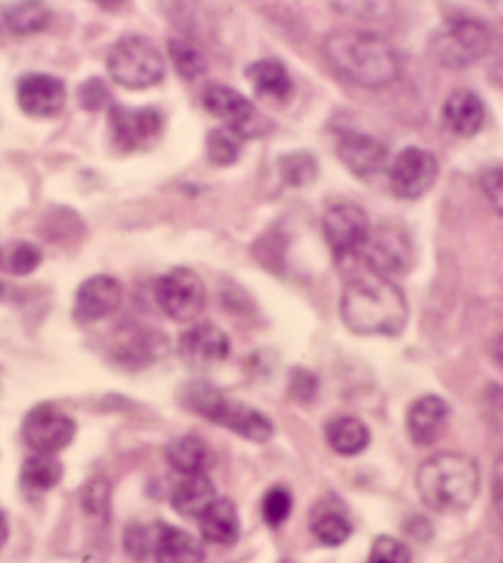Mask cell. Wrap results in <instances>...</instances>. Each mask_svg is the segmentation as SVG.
Masks as SVG:
<instances>
[{
	"label": "cell",
	"mask_w": 503,
	"mask_h": 563,
	"mask_svg": "<svg viewBox=\"0 0 503 563\" xmlns=\"http://www.w3.org/2000/svg\"><path fill=\"white\" fill-rule=\"evenodd\" d=\"M344 325L356 335L395 338L407 325V300L391 278L373 271L354 276L342 294Z\"/></svg>",
	"instance_id": "1"
},
{
	"label": "cell",
	"mask_w": 503,
	"mask_h": 563,
	"mask_svg": "<svg viewBox=\"0 0 503 563\" xmlns=\"http://www.w3.org/2000/svg\"><path fill=\"white\" fill-rule=\"evenodd\" d=\"M324 59L349 85L383 89L401 77V57L393 45L366 30H337L324 40Z\"/></svg>",
	"instance_id": "2"
},
{
	"label": "cell",
	"mask_w": 503,
	"mask_h": 563,
	"mask_svg": "<svg viewBox=\"0 0 503 563\" xmlns=\"http://www.w3.org/2000/svg\"><path fill=\"white\" fill-rule=\"evenodd\" d=\"M415 483L427 509L437 515L465 512L479 497V463L465 453H437L421 465Z\"/></svg>",
	"instance_id": "3"
},
{
	"label": "cell",
	"mask_w": 503,
	"mask_h": 563,
	"mask_svg": "<svg viewBox=\"0 0 503 563\" xmlns=\"http://www.w3.org/2000/svg\"><path fill=\"white\" fill-rule=\"evenodd\" d=\"M185 409L202 416L206 421H214L226 431H234L236 435L246 438L250 443H268L272 438V421L266 419L264 413L256 411L238 399H228L212 384L197 382L187 384L182 391Z\"/></svg>",
	"instance_id": "4"
},
{
	"label": "cell",
	"mask_w": 503,
	"mask_h": 563,
	"mask_svg": "<svg viewBox=\"0 0 503 563\" xmlns=\"http://www.w3.org/2000/svg\"><path fill=\"white\" fill-rule=\"evenodd\" d=\"M109 77L119 87L141 91L157 87L165 79V57L148 37L125 35L107 55Z\"/></svg>",
	"instance_id": "5"
},
{
	"label": "cell",
	"mask_w": 503,
	"mask_h": 563,
	"mask_svg": "<svg viewBox=\"0 0 503 563\" xmlns=\"http://www.w3.org/2000/svg\"><path fill=\"white\" fill-rule=\"evenodd\" d=\"M491 49V33L484 23L471 18H457L429 40V57L439 67L467 69L484 59Z\"/></svg>",
	"instance_id": "6"
},
{
	"label": "cell",
	"mask_w": 503,
	"mask_h": 563,
	"mask_svg": "<svg viewBox=\"0 0 503 563\" xmlns=\"http://www.w3.org/2000/svg\"><path fill=\"white\" fill-rule=\"evenodd\" d=\"M202 103L214 119L222 121L224 129L236 133L241 141L260 139V135L268 131V121L264 113L256 109V103L232 87H224V85L204 87Z\"/></svg>",
	"instance_id": "7"
},
{
	"label": "cell",
	"mask_w": 503,
	"mask_h": 563,
	"mask_svg": "<svg viewBox=\"0 0 503 563\" xmlns=\"http://www.w3.org/2000/svg\"><path fill=\"white\" fill-rule=\"evenodd\" d=\"M359 254L364 258V264L369 266L373 274L393 278L405 274V271H411L415 249L411 234H407L401 224L383 222L379 227H371L369 239H366Z\"/></svg>",
	"instance_id": "8"
},
{
	"label": "cell",
	"mask_w": 503,
	"mask_h": 563,
	"mask_svg": "<svg viewBox=\"0 0 503 563\" xmlns=\"http://www.w3.org/2000/svg\"><path fill=\"white\" fill-rule=\"evenodd\" d=\"M155 300L167 318L192 322L206 306V288L192 268H172L157 278Z\"/></svg>",
	"instance_id": "9"
},
{
	"label": "cell",
	"mask_w": 503,
	"mask_h": 563,
	"mask_svg": "<svg viewBox=\"0 0 503 563\" xmlns=\"http://www.w3.org/2000/svg\"><path fill=\"white\" fill-rule=\"evenodd\" d=\"M109 131L111 141L121 153L148 151L160 141L165 131V117L160 109L143 107L128 109L121 103H113L109 109Z\"/></svg>",
	"instance_id": "10"
},
{
	"label": "cell",
	"mask_w": 503,
	"mask_h": 563,
	"mask_svg": "<svg viewBox=\"0 0 503 563\" xmlns=\"http://www.w3.org/2000/svg\"><path fill=\"white\" fill-rule=\"evenodd\" d=\"M385 170L395 197H401V200H421L437 183L439 163L429 151L411 145V148L398 153Z\"/></svg>",
	"instance_id": "11"
},
{
	"label": "cell",
	"mask_w": 503,
	"mask_h": 563,
	"mask_svg": "<svg viewBox=\"0 0 503 563\" xmlns=\"http://www.w3.org/2000/svg\"><path fill=\"white\" fill-rule=\"evenodd\" d=\"M77 423L55 404H40L25 416L23 438L40 455H57L75 441Z\"/></svg>",
	"instance_id": "12"
},
{
	"label": "cell",
	"mask_w": 503,
	"mask_h": 563,
	"mask_svg": "<svg viewBox=\"0 0 503 563\" xmlns=\"http://www.w3.org/2000/svg\"><path fill=\"white\" fill-rule=\"evenodd\" d=\"M322 232L332 254L337 258L356 256L364 249L366 239H369L371 224L369 217L354 202H339L332 205L322 217Z\"/></svg>",
	"instance_id": "13"
},
{
	"label": "cell",
	"mask_w": 503,
	"mask_h": 563,
	"mask_svg": "<svg viewBox=\"0 0 503 563\" xmlns=\"http://www.w3.org/2000/svg\"><path fill=\"white\" fill-rule=\"evenodd\" d=\"M177 352L192 372H209L228 360L232 340L214 322H197V325L182 332Z\"/></svg>",
	"instance_id": "14"
},
{
	"label": "cell",
	"mask_w": 503,
	"mask_h": 563,
	"mask_svg": "<svg viewBox=\"0 0 503 563\" xmlns=\"http://www.w3.org/2000/svg\"><path fill=\"white\" fill-rule=\"evenodd\" d=\"M18 107L33 119H52L65 109L67 103V87L65 81L42 75V71H30L18 79L15 87Z\"/></svg>",
	"instance_id": "15"
},
{
	"label": "cell",
	"mask_w": 503,
	"mask_h": 563,
	"mask_svg": "<svg viewBox=\"0 0 503 563\" xmlns=\"http://www.w3.org/2000/svg\"><path fill=\"white\" fill-rule=\"evenodd\" d=\"M123 306V286L113 276H91L77 288L75 310L71 316L79 325H91V322L107 320Z\"/></svg>",
	"instance_id": "16"
},
{
	"label": "cell",
	"mask_w": 503,
	"mask_h": 563,
	"mask_svg": "<svg viewBox=\"0 0 503 563\" xmlns=\"http://www.w3.org/2000/svg\"><path fill=\"white\" fill-rule=\"evenodd\" d=\"M337 155L344 168H347L359 180H373L388 168V151L366 133H342L337 141Z\"/></svg>",
	"instance_id": "17"
},
{
	"label": "cell",
	"mask_w": 503,
	"mask_h": 563,
	"mask_svg": "<svg viewBox=\"0 0 503 563\" xmlns=\"http://www.w3.org/2000/svg\"><path fill=\"white\" fill-rule=\"evenodd\" d=\"M167 352V340L155 330L125 328L111 345V357L128 369H143Z\"/></svg>",
	"instance_id": "18"
},
{
	"label": "cell",
	"mask_w": 503,
	"mask_h": 563,
	"mask_svg": "<svg viewBox=\"0 0 503 563\" xmlns=\"http://www.w3.org/2000/svg\"><path fill=\"white\" fill-rule=\"evenodd\" d=\"M449 419V406L439 399V396H421V399H415L411 404V409H407V435H411V441L415 445H433L439 435H443L445 426Z\"/></svg>",
	"instance_id": "19"
},
{
	"label": "cell",
	"mask_w": 503,
	"mask_h": 563,
	"mask_svg": "<svg viewBox=\"0 0 503 563\" xmlns=\"http://www.w3.org/2000/svg\"><path fill=\"white\" fill-rule=\"evenodd\" d=\"M443 121L447 131H452L459 139H471L481 129H484L487 121V109L484 101H481L479 93L471 89H455L445 99L443 107Z\"/></svg>",
	"instance_id": "20"
},
{
	"label": "cell",
	"mask_w": 503,
	"mask_h": 563,
	"mask_svg": "<svg viewBox=\"0 0 503 563\" xmlns=\"http://www.w3.org/2000/svg\"><path fill=\"white\" fill-rule=\"evenodd\" d=\"M155 563H204V549L190 531L157 521Z\"/></svg>",
	"instance_id": "21"
},
{
	"label": "cell",
	"mask_w": 503,
	"mask_h": 563,
	"mask_svg": "<svg viewBox=\"0 0 503 563\" xmlns=\"http://www.w3.org/2000/svg\"><path fill=\"white\" fill-rule=\"evenodd\" d=\"M216 499V487L206 473L182 475L180 483L172 489L175 512L187 519H199Z\"/></svg>",
	"instance_id": "22"
},
{
	"label": "cell",
	"mask_w": 503,
	"mask_h": 563,
	"mask_svg": "<svg viewBox=\"0 0 503 563\" xmlns=\"http://www.w3.org/2000/svg\"><path fill=\"white\" fill-rule=\"evenodd\" d=\"M246 77L254 85L258 97L272 103H286L292 97V79L280 59H258L246 69Z\"/></svg>",
	"instance_id": "23"
},
{
	"label": "cell",
	"mask_w": 503,
	"mask_h": 563,
	"mask_svg": "<svg viewBox=\"0 0 503 563\" xmlns=\"http://www.w3.org/2000/svg\"><path fill=\"white\" fill-rule=\"evenodd\" d=\"M199 529L209 544L216 547H234L241 534V519L234 503L228 499H214V505L199 517Z\"/></svg>",
	"instance_id": "24"
},
{
	"label": "cell",
	"mask_w": 503,
	"mask_h": 563,
	"mask_svg": "<svg viewBox=\"0 0 503 563\" xmlns=\"http://www.w3.org/2000/svg\"><path fill=\"white\" fill-rule=\"evenodd\" d=\"M324 435H327L332 451L339 455H359L371 443L369 426L356 416H339V419L329 421Z\"/></svg>",
	"instance_id": "25"
},
{
	"label": "cell",
	"mask_w": 503,
	"mask_h": 563,
	"mask_svg": "<svg viewBox=\"0 0 503 563\" xmlns=\"http://www.w3.org/2000/svg\"><path fill=\"white\" fill-rule=\"evenodd\" d=\"M52 10L45 0H15L5 5L3 23L13 35H35L49 25Z\"/></svg>",
	"instance_id": "26"
},
{
	"label": "cell",
	"mask_w": 503,
	"mask_h": 563,
	"mask_svg": "<svg viewBox=\"0 0 503 563\" xmlns=\"http://www.w3.org/2000/svg\"><path fill=\"white\" fill-rule=\"evenodd\" d=\"M62 475H65V471H62V463L55 455L35 453L33 457H27L23 471H20V485L33 495H45L62 483Z\"/></svg>",
	"instance_id": "27"
},
{
	"label": "cell",
	"mask_w": 503,
	"mask_h": 563,
	"mask_svg": "<svg viewBox=\"0 0 503 563\" xmlns=\"http://www.w3.org/2000/svg\"><path fill=\"white\" fill-rule=\"evenodd\" d=\"M167 463L180 475L204 473L209 465V448L199 435H182L167 445Z\"/></svg>",
	"instance_id": "28"
},
{
	"label": "cell",
	"mask_w": 503,
	"mask_h": 563,
	"mask_svg": "<svg viewBox=\"0 0 503 563\" xmlns=\"http://www.w3.org/2000/svg\"><path fill=\"white\" fill-rule=\"evenodd\" d=\"M312 537L324 547H342L351 537V521L342 509H317L312 517Z\"/></svg>",
	"instance_id": "29"
},
{
	"label": "cell",
	"mask_w": 503,
	"mask_h": 563,
	"mask_svg": "<svg viewBox=\"0 0 503 563\" xmlns=\"http://www.w3.org/2000/svg\"><path fill=\"white\" fill-rule=\"evenodd\" d=\"M278 173L282 177V183L290 187H308L317 180L320 163L312 153H305V151L288 153L278 161Z\"/></svg>",
	"instance_id": "30"
},
{
	"label": "cell",
	"mask_w": 503,
	"mask_h": 563,
	"mask_svg": "<svg viewBox=\"0 0 503 563\" xmlns=\"http://www.w3.org/2000/svg\"><path fill=\"white\" fill-rule=\"evenodd\" d=\"M241 151H244V141H241L236 133H232L224 126L209 131L206 135L209 163L219 165V168H226V165H234L241 158Z\"/></svg>",
	"instance_id": "31"
},
{
	"label": "cell",
	"mask_w": 503,
	"mask_h": 563,
	"mask_svg": "<svg viewBox=\"0 0 503 563\" xmlns=\"http://www.w3.org/2000/svg\"><path fill=\"white\" fill-rule=\"evenodd\" d=\"M42 264L40 246L30 242H15L5 249H0V268L10 271L15 276H27Z\"/></svg>",
	"instance_id": "32"
},
{
	"label": "cell",
	"mask_w": 503,
	"mask_h": 563,
	"mask_svg": "<svg viewBox=\"0 0 503 563\" xmlns=\"http://www.w3.org/2000/svg\"><path fill=\"white\" fill-rule=\"evenodd\" d=\"M167 49H170L175 69L180 71L185 79H197L206 71L204 55L199 52V47H194L192 43H187V40L175 37V40H170V43H167Z\"/></svg>",
	"instance_id": "33"
},
{
	"label": "cell",
	"mask_w": 503,
	"mask_h": 563,
	"mask_svg": "<svg viewBox=\"0 0 503 563\" xmlns=\"http://www.w3.org/2000/svg\"><path fill=\"white\" fill-rule=\"evenodd\" d=\"M260 512H264V521L270 529H280L292 515L290 489L282 485L270 487L264 497V505H260Z\"/></svg>",
	"instance_id": "34"
},
{
	"label": "cell",
	"mask_w": 503,
	"mask_h": 563,
	"mask_svg": "<svg viewBox=\"0 0 503 563\" xmlns=\"http://www.w3.org/2000/svg\"><path fill=\"white\" fill-rule=\"evenodd\" d=\"M155 537H157V521L155 525H131L125 529L123 544L128 556L135 561H145L153 559V549H155Z\"/></svg>",
	"instance_id": "35"
},
{
	"label": "cell",
	"mask_w": 503,
	"mask_h": 563,
	"mask_svg": "<svg viewBox=\"0 0 503 563\" xmlns=\"http://www.w3.org/2000/svg\"><path fill=\"white\" fill-rule=\"evenodd\" d=\"M369 563H411V549L393 537H379L371 547Z\"/></svg>",
	"instance_id": "36"
},
{
	"label": "cell",
	"mask_w": 503,
	"mask_h": 563,
	"mask_svg": "<svg viewBox=\"0 0 503 563\" xmlns=\"http://www.w3.org/2000/svg\"><path fill=\"white\" fill-rule=\"evenodd\" d=\"M342 13L366 20H379L391 10V0H332Z\"/></svg>",
	"instance_id": "37"
},
{
	"label": "cell",
	"mask_w": 503,
	"mask_h": 563,
	"mask_svg": "<svg viewBox=\"0 0 503 563\" xmlns=\"http://www.w3.org/2000/svg\"><path fill=\"white\" fill-rule=\"evenodd\" d=\"M79 103L87 111H99L109 103V89L103 85V79L91 77L79 87Z\"/></svg>",
	"instance_id": "38"
},
{
	"label": "cell",
	"mask_w": 503,
	"mask_h": 563,
	"mask_svg": "<svg viewBox=\"0 0 503 563\" xmlns=\"http://www.w3.org/2000/svg\"><path fill=\"white\" fill-rule=\"evenodd\" d=\"M479 185H481V192H484L487 200L491 202V207H494V210L503 217V165L481 175Z\"/></svg>",
	"instance_id": "39"
},
{
	"label": "cell",
	"mask_w": 503,
	"mask_h": 563,
	"mask_svg": "<svg viewBox=\"0 0 503 563\" xmlns=\"http://www.w3.org/2000/svg\"><path fill=\"white\" fill-rule=\"evenodd\" d=\"M83 507L89 515H107L109 512V485L103 479H93L83 489Z\"/></svg>",
	"instance_id": "40"
},
{
	"label": "cell",
	"mask_w": 503,
	"mask_h": 563,
	"mask_svg": "<svg viewBox=\"0 0 503 563\" xmlns=\"http://www.w3.org/2000/svg\"><path fill=\"white\" fill-rule=\"evenodd\" d=\"M290 394L292 399H298L302 404H308L314 399V394H317V379L312 377L310 372H295V377H292V384H290Z\"/></svg>",
	"instance_id": "41"
},
{
	"label": "cell",
	"mask_w": 503,
	"mask_h": 563,
	"mask_svg": "<svg viewBox=\"0 0 503 563\" xmlns=\"http://www.w3.org/2000/svg\"><path fill=\"white\" fill-rule=\"evenodd\" d=\"M494 505L503 519V455L499 457L494 467Z\"/></svg>",
	"instance_id": "42"
},
{
	"label": "cell",
	"mask_w": 503,
	"mask_h": 563,
	"mask_svg": "<svg viewBox=\"0 0 503 563\" xmlns=\"http://www.w3.org/2000/svg\"><path fill=\"white\" fill-rule=\"evenodd\" d=\"M91 3L101 5L103 10H116V8H121L125 3V0H91Z\"/></svg>",
	"instance_id": "43"
},
{
	"label": "cell",
	"mask_w": 503,
	"mask_h": 563,
	"mask_svg": "<svg viewBox=\"0 0 503 563\" xmlns=\"http://www.w3.org/2000/svg\"><path fill=\"white\" fill-rule=\"evenodd\" d=\"M5 541H8V519L3 512H0V549L5 547Z\"/></svg>",
	"instance_id": "44"
},
{
	"label": "cell",
	"mask_w": 503,
	"mask_h": 563,
	"mask_svg": "<svg viewBox=\"0 0 503 563\" xmlns=\"http://www.w3.org/2000/svg\"><path fill=\"white\" fill-rule=\"evenodd\" d=\"M494 360L499 364V369L503 372V338L496 342V350H494Z\"/></svg>",
	"instance_id": "45"
},
{
	"label": "cell",
	"mask_w": 503,
	"mask_h": 563,
	"mask_svg": "<svg viewBox=\"0 0 503 563\" xmlns=\"http://www.w3.org/2000/svg\"><path fill=\"white\" fill-rule=\"evenodd\" d=\"M491 5H494L496 15H499V20L503 23V0H491Z\"/></svg>",
	"instance_id": "46"
},
{
	"label": "cell",
	"mask_w": 503,
	"mask_h": 563,
	"mask_svg": "<svg viewBox=\"0 0 503 563\" xmlns=\"http://www.w3.org/2000/svg\"><path fill=\"white\" fill-rule=\"evenodd\" d=\"M3 290H5V288H3V284H0V296H3Z\"/></svg>",
	"instance_id": "47"
},
{
	"label": "cell",
	"mask_w": 503,
	"mask_h": 563,
	"mask_svg": "<svg viewBox=\"0 0 503 563\" xmlns=\"http://www.w3.org/2000/svg\"><path fill=\"white\" fill-rule=\"evenodd\" d=\"M282 563H290V561H282Z\"/></svg>",
	"instance_id": "48"
}]
</instances>
